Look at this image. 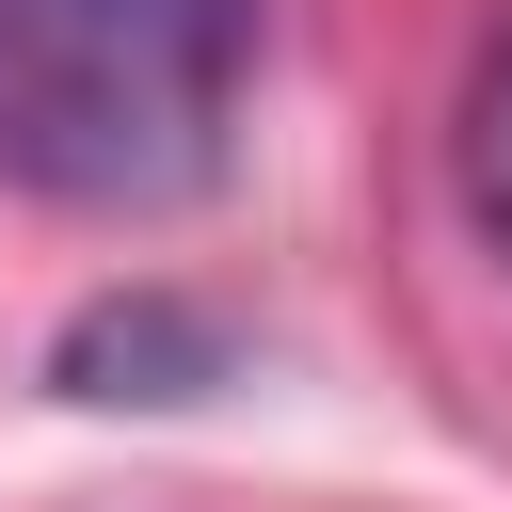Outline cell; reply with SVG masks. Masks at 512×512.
<instances>
[{"label":"cell","instance_id":"6da1fadb","mask_svg":"<svg viewBox=\"0 0 512 512\" xmlns=\"http://www.w3.org/2000/svg\"><path fill=\"white\" fill-rule=\"evenodd\" d=\"M272 0H0V192L32 208H192L240 144Z\"/></svg>","mask_w":512,"mask_h":512},{"label":"cell","instance_id":"7a4b0ae2","mask_svg":"<svg viewBox=\"0 0 512 512\" xmlns=\"http://www.w3.org/2000/svg\"><path fill=\"white\" fill-rule=\"evenodd\" d=\"M48 384L64 400H96V416H176V400H208V384H240V320L208 304V288H96L64 336H48Z\"/></svg>","mask_w":512,"mask_h":512},{"label":"cell","instance_id":"3957f363","mask_svg":"<svg viewBox=\"0 0 512 512\" xmlns=\"http://www.w3.org/2000/svg\"><path fill=\"white\" fill-rule=\"evenodd\" d=\"M448 176H464V224L512 256V0L480 16L464 48V112H448Z\"/></svg>","mask_w":512,"mask_h":512}]
</instances>
